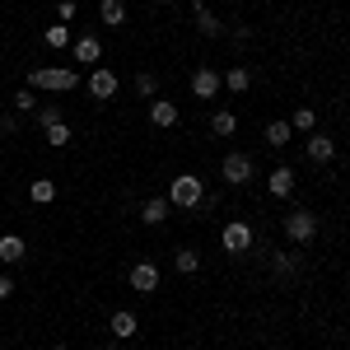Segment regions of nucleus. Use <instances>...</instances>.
I'll list each match as a JSON object with an SVG mask.
<instances>
[{
	"instance_id": "obj_1",
	"label": "nucleus",
	"mask_w": 350,
	"mask_h": 350,
	"mask_svg": "<svg viewBox=\"0 0 350 350\" xmlns=\"http://www.w3.org/2000/svg\"><path fill=\"white\" fill-rule=\"evenodd\" d=\"M80 84L75 66H33L28 70V89H47V94H70Z\"/></svg>"
},
{
	"instance_id": "obj_2",
	"label": "nucleus",
	"mask_w": 350,
	"mask_h": 350,
	"mask_svg": "<svg viewBox=\"0 0 350 350\" xmlns=\"http://www.w3.org/2000/svg\"><path fill=\"white\" fill-rule=\"evenodd\" d=\"M168 206H178V211H196V206H206V183H201L196 173H178L173 187H168Z\"/></svg>"
},
{
	"instance_id": "obj_3",
	"label": "nucleus",
	"mask_w": 350,
	"mask_h": 350,
	"mask_svg": "<svg viewBox=\"0 0 350 350\" xmlns=\"http://www.w3.org/2000/svg\"><path fill=\"white\" fill-rule=\"evenodd\" d=\"M280 229H285V239L295 243V247H304V243L318 239V215L313 211H290V215L280 219Z\"/></svg>"
},
{
	"instance_id": "obj_4",
	"label": "nucleus",
	"mask_w": 350,
	"mask_h": 350,
	"mask_svg": "<svg viewBox=\"0 0 350 350\" xmlns=\"http://www.w3.org/2000/svg\"><path fill=\"white\" fill-rule=\"evenodd\" d=\"M219 178H224L229 187H243V183H252V154H243V150L224 154V163H219Z\"/></svg>"
},
{
	"instance_id": "obj_5",
	"label": "nucleus",
	"mask_w": 350,
	"mask_h": 350,
	"mask_svg": "<svg viewBox=\"0 0 350 350\" xmlns=\"http://www.w3.org/2000/svg\"><path fill=\"white\" fill-rule=\"evenodd\" d=\"M219 89H224V75H219L215 66H196V75H191V94L211 103V98H215Z\"/></svg>"
},
{
	"instance_id": "obj_6",
	"label": "nucleus",
	"mask_w": 350,
	"mask_h": 350,
	"mask_svg": "<svg viewBox=\"0 0 350 350\" xmlns=\"http://www.w3.org/2000/svg\"><path fill=\"white\" fill-rule=\"evenodd\" d=\"M304 154H308L313 163H332V159H336V140H332V135H323V131H308Z\"/></svg>"
},
{
	"instance_id": "obj_7",
	"label": "nucleus",
	"mask_w": 350,
	"mask_h": 350,
	"mask_svg": "<svg viewBox=\"0 0 350 350\" xmlns=\"http://www.w3.org/2000/svg\"><path fill=\"white\" fill-rule=\"evenodd\" d=\"M224 252H234V257H243V252H252V229H247L243 219H234V224H224Z\"/></svg>"
},
{
	"instance_id": "obj_8",
	"label": "nucleus",
	"mask_w": 350,
	"mask_h": 350,
	"mask_svg": "<svg viewBox=\"0 0 350 350\" xmlns=\"http://www.w3.org/2000/svg\"><path fill=\"white\" fill-rule=\"evenodd\" d=\"M131 290L135 295H154V290H159V267H154V262H135L131 267Z\"/></svg>"
},
{
	"instance_id": "obj_9",
	"label": "nucleus",
	"mask_w": 350,
	"mask_h": 350,
	"mask_svg": "<svg viewBox=\"0 0 350 350\" xmlns=\"http://www.w3.org/2000/svg\"><path fill=\"white\" fill-rule=\"evenodd\" d=\"M89 94H94L98 103H108L112 94H117V75H112L108 66H94V75H89Z\"/></svg>"
},
{
	"instance_id": "obj_10",
	"label": "nucleus",
	"mask_w": 350,
	"mask_h": 350,
	"mask_svg": "<svg viewBox=\"0 0 350 350\" xmlns=\"http://www.w3.org/2000/svg\"><path fill=\"white\" fill-rule=\"evenodd\" d=\"M150 126H159V131L178 126V103H173V98H154V103H150Z\"/></svg>"
},
{
	"instance_id": "obj_11",
	"label": "nucleus",
	"mask_w": 350,
	"mask_h": 350,
	"mask_svg": "<svg viewBox=\"0 0 350 350\" xmlns=\"http://www.w3.org/2000/svg\"><path fill=\"white\" fill-rule=\"evenodd\" d=\"M267 187H271V196H280V201H285V196H295V168H285V163H280V168H271Z\"/></svg>"
},
{
	"instance_id": "obj_12",
	"label": "nucleus",
	"mask_w": 350,
	"mask_h": 350,
	"mask_svg": "<svg viewBox=\"0 0 350 350\" xmlns=\"http://www.w3.org/2000/svg\"><path fill=\"white\" fill-rule=\"evenodd\" d=\"M108 327H112V336H117V341H131L135 332H140V323H135V313H131V308H117Z\"/></svg>"
},
{
	"instance_id": "obj_13",
	"label": "nucleus",
	"mask_w": 350,
	"mask_h": 350,
	"mask_svg": "<svg viewBox=\"0 0 350 350\" xmlns=\"http://www.w3.org/2000/svg\"><path fill=\"white\" fill-rule=\"evenodd\" d=\"M28 201H33V206H52L56 201V183L52 178H33V183H28Z\"/></svg>"
},
{
	"instance_id": "obj_14",
	"label": "nucleus",
	"mask_w": 350,
	"mask_h": 350,
	"mask_svg": "<svg viewBox=\"0 0 350 350\" xmlns=\"http://www.w3.org/2000/svg\"><path fill=\"white\" fill-rule=\"evenodd\" d=\"M98 56H103V42L98 38H75V61L80 66H98Z\"/></svg>"
},
{
	"instance_id": "obj_15",
	"label": "nucleus",
	"mask_w": 350,
	"mask_h": 350,
	"mask_svg": "<svg viewBox=\"0 0 350 350\" xmlns=\"http://www.w3.org/2000/svg\"><path fill=\"white\" fill-rule=\"evenodd\" d=\"M168 211H173V206H168V196H150V201L140 206V219H145V224H163Z\"/></svg>"
},
{
	"instance_id": "obj_16",
	"label": "nucleus",
	"mask_w": 350,
	"mask_h": 350,
	"mask_svg": "<svg viewBox=\"0 0 350 350\" xmlns=\"http://www.w3.org/2000/svg\"><path fill=\"white\" fill-rule=\"evenodd\" d=\"M24 239H19V234H5V239H0V262H5V267H14V262H24Z\"/></svg>"
},
{
	"instance_id": "obj_17",
	"label": "nucleus",
	"mask_w": 350,
	"mask_h": 350,
	"mask_svg": "<svg viewBox=\"0 0 350 350\" xmlns=\"http://www.w3.org/2000/svg\"><path fill=\"white\" fill-rule=\"evenodd\" d=\"M42 42L56 47V52H61V47H70V42H75V38H70V24H61V19H56L52 28H42Z\"/></svg>"
},
{
	"instance_id": "obj_18",
	"label": "nucleus",
	"mask_w": 350,
	"mask_h": 350,
	"mask_svg": "<svg viewBox=\"0 0 350 350\" xmlns=\"http://www.w3.org/2000/svg\"><path fill=\"white\" fill-rule=\"evenodd\" d=\"M98 19L108 28H122L126 24V5H122V0H103V5H98Z\"/></svg>"
},
{
	"instance_id": "obj_19",
	"label": "nucleus",
	"mask_w": 350,
	"mask_h": 350,
	"mask_svg": "<svg viewBox=\"0 0 350 350\" xmlns=\"http://www.w3.org/2000/svg\"><path fill=\"white\" fill-rule=\"evenodd\" d=\"M196 28H201L206 38H224V24H219V19L206 10V5H201V0H196Z\"/></svg>"
},
{
	"instance_id": "obj_20",
	"label": "nucleus",
	"mask_w": 350,
	"mask_h": 350,
	"mask_svg": "<svg viewBox=\"0 0 350 350\" xmlns=\"http://www.w3.org/2000/svg\"><path fill=\"white\" fill-rule=\"evenodd\" d=\"M224 89H229V94H247V89H252V75H247L243 66H229V70H224Z\"/></svg>"
},
{
	"instance_id": "obj_21",
	"label": "nucleus",
	"mask_w": 350,
	"mask_h": 350,
	"mask_svg": "<svg viewBox=\"0 0 350 350\" xmlns=\"http://www.w3.org/2000/svg\"><path fill=\"white\" fill-rule=\"evenodd\" d=\"M290 131H295V135H308V131H318V112H313V108H299L295 117H290Z\"/></svg>"
},
{
	"instance_id": "obj_22",
	"label": "nucleus",
	"mask_w": 350,
	"mask_h": 350,
	"mask_svg": "<svg viewBox=\"0 0 350 350\" xmlns=\"http://www.w3.org/2000/svg\"><path fill=\"white\" fill-rule=\"evenodd\" d=\"M290 135H295V131H290V122H271V126H267V145H271V150H285Z\"/></svg>"
},
{
	"instance_id": "obj_23",
	"label": "nucleus",
	"mask_w": 350,
	"mask_h": 350,
	"mask_svg": "<svg viewBox=\"0 0 350 350\" xmlns=\"http://www.w3.org/2000/svg\"><path fill=\"white\" fill-rule=\"evenodd\" d=\"M42 140H47L52 150H66L75 135H70V126H66V122H56V126H47V131H42Z\"/></svg>"
},
{
	"instance_id": "obj_24",
	"label": "nucleus",
	"mask_w": 350,
	"mask_h": 350,
	"mask_svg": "<svg viewBox=\"0 0 350 350\" xmlns=\"http://www.w3.org/2000/svg\"><path fill=\"white\" fill-rule=\"evenodd\" d=\"M196 267H201V252H191V247H178V252H173V271H183V275H191Z\"/></svg>"
},
{
	"instance_id": "obj_25",
	"label": "nucleus",
	"mask_w": 350,
	"mask_h": 350,
	"mask_svg": "<svg viewBox=\"0 0 350 350\" xmlns=\"http://www.w3.org/2000/svg\"><path fill=\"white\" fill-rule=\"evenodd\" d=\"M275 271H280V275H299V271H304V257H299V252H275Z\"/></svg>"
},
{
	"instance_id": "obj_26",
	"label": "nucleus",
	"mask_w": 350,
	"mask_h": 350,
	"mask_svg": "<svg viewBox=\"0 0 350 350\" xmlns=\"http://www.w3.org/2000/svg\"><path fill=\"white\" fill-rule=\"evenodd\" d=\"M211 131L215 135H234L239 131V117H234V112H215V117H211Z\"/></svg>"
},
{
	"instance_id": "obj_27",
	"label": "nucleus",
	"mask_w": 350,
	"mask_h": 350,
	"mask_svg": "<svg viewBox=\"0 0 350 350\" xmlns=\"http://www.w3.org/2000/svg\"><path fill=\"white\" fill-rule=\"evenodd\" d=\"M56 122H66L61 103H47V108H38V126H42V131H47V126H56Z\"/></svg>"
},
{
	"instance_id": "obj_28",
	"label": "nucleus",
	"mask_w": 350,
	"mask_h": 350,
	"mask_svg": "<svg viewBox=\"0 0 350 350\" xmlns=\"http://www.w3.org/2000/svg\"><path fill=\"white\" fill-rule=\"evenodd\" d=\"M135 94H140V98H154V94H159V80H154L150 70H140V75H135Z\"/></svg>"
},
{
	"instance_id": "obj_29",
	"label": "nucleus",
	"mask_w": 350,
	"mask_h": 350,
	"mask_svg": "<svg viewBox=\"0 0 350 350\" xmlns=\"http://www.w3.org/2000/svg\"><path fill=\"white\" fill-rule=\"evenodd\" d=\"M14 108H19V112H33V108H38V98H33V89H19V94H14Z\"/></svg>"
},
{
	"instance_id": "obj_30",
	"label": "nucleus",
	"mask_w": 350,
	"mask_h": 350,
	"mask_svg": "<svg viewBox=\"0 0 350 350\" xmlns=\"http://www.w3.org/2000/svg\"><path fill=\"white\" fill-rule=\"evenodd\" d=\"M56 19L70 24V19H75V0H61V5H56Z\"/></svg>"
},
{
	"instance_id": "obj_31",
	"label": "nucleus",
	"mask_w": 350,
	"mask_h": 350,
	"mask_svg": "<svg viewBox=\"0 0 350 350\" xmlns=\"http://www.w3.org/2000/svg\"><path fill=\"white\" fill-rule=\"evenodd\" d=\"M0 131L14 135V131H19V117H14V112H5V117H0Z\"/></svg>"
},
{
	"instance_id": "obj_32",
	"label": "nucleus",
	"mask_w": 350,
	"mask_h": 350,
	"mask_svg": "<svg viewBox=\"0 0 350 350\" xmlns=\"http://www.w3.org/2000/svg\"><path fill=\"white\" fill-rule=\"evenodd\" d=\"M14 295V280H10V275H0V299H10Z\"/></svg>"
},
{
	"instance_id": "obj_33",
	"label": "nucleus",
	"mask_w": 350,
	"mask_h": 350,
	"mask_svg": "<svg viewBox=\"0 0 350 350\" xmlns=\"http://www.w3.org/2000/svg\"><path fill=\"white\" fill-rule=\"evenodd\" d=\"M154 5H173V0H154Z\"/></svg>"
},
{
	"instance_id": "obj_34",
	"label": "nucleus",
	"mask_w": 350,
	"mask_h": 350,
	"mask_svg": "<svg viewBox=\"0 0 350 350\" xmlns=\"http://www.w3.org/2000/svg\"><path fill=\"white\" fill-rule=\"evenodd\" d=\"M52 350H66V346H52Z\"/></svg>"
},
{
	"instance_id": "obj_35",
	"label": "nucleus",
	"mask_w": 350,
	"mask_h": 350,
	"mask_svg": "<svg viewBox=\"0 0 350 350\" xmlns=\"http://www.w3.org/2000/svg\"><path fill=\"white\" fill-rule=\"evenodd\" d=\"M108 350H117V346H108Z\"/></svg>"
}]
</instances>
